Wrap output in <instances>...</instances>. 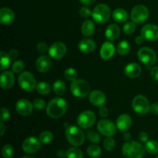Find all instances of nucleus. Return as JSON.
Instances as JSON below:
<instances>
[{
	"mask_svg": "<svg viewBox=\"0 0 158 158\" xmlns=\"http://www.w3.org/2000/svg\"><path fill=\"white\" fill-rule=\"evenodd\" d=\"M67 110V103L63 98L56 97L49 102L46 106V114L49 117L58 119L63 117Z\"/></svg>",
	"mask_w": 158,
	"mask_h": 158,
	"instance_id": "nucleus-1",
	"label": "nucleus"
},
{
	"mask_svg": "<svg viewBox=\"0 0 158 158\" xmlns=\"http://www.w3.org/2000/svg\"><path fill=\"white\" fill-rule=\"evenodd\" d=\"M145 151L144 147L136 141L126 142L122 147V153L126 158H142Z\"/></svg>",
	"mask_w": 158,
	"mask_h": 158,
	"instance_id": "nucleus-2",
	"label": "nucleus"
},
{
	"mask_svg": "<svg viewBox=\"0 0 158 158\" xmlns=\"http://www.w3.org/2000/svg\"><path fill=\"white\" fill-rule=\"evenodd\" d=\"M66 137L68 142L73 146H81L85 140L83 131L76 126H69L66 129Z\"/></svg>",
	"mask_w": 158,
	"mask_h": 158,
	"instance_id": "nucleus-3",
	"label": "nucleus"
},
{
	"mask_svg": "<svg viewBox=\"0 0 158 158\" xmlns=\"http://www.w3.org/2000/svg\"><path fill=\"white\" fill-rule=\"evenodd\" d=\"M70 91L77 98H84L89 94L90 86L84 80H76L70 85Z\"/></svg>",
	"mask_w": 158,
	"mask_h": 158,
	"instance_id": "nucleus-4",
	"label": "nucleus"
},
{
	"mask_svg": "<svg viewBox=\"0 0 158 158\" xmlns=\"http://www.w3.org/2000/svg\"><path fill=\"white\" fill-rule=\"evenodd\" d=\"M18 83L20 87L26 92H31L36 89L37 84L35 77L29 71H25L19 74Z\"/></svg>",
	"mask_w": 158,
	"mask_h": 158,
	"instance_id": "nucleus-5",
	"label": "nucleus"
},
{
	"mask_svg": "<svg viewBox=\"0 0 158 158\" xmlns=\"http://www.w3.org/2000/svg\"><path fill=\"white\" fill-rule=\"evenodd\" d=\"M111 12L109 6L106 4H99L92 12V17L94 21L100 24L106 23L110 17Z\"/></svg>",
	"mask_w": 158,
	"mask_h": 158,
	"instance_id": "nucleus-6",
	"label": "nucleus"
},
{
	"mask_svg": "<svg viewBox=\"0 0 158 158\" xmlns=\"http://www.w3.org/2000/svg\"><path fill=\"white\" fill-rule=\"evenodd\" d=\"M132 107L138 114H146L151 110V105L148 98L143 95H137L132 101Z\"/></svg>",
	"mask_w": 158,
	"mask_h": 158,
	"instance_id": "nucleus-7",
	"label": "nucleus"
},
{
	"mask_svg": "<svg viewBox=\"0 0 158 158\" xmlns=\"http://www.w3.org/2000/svg\"><path fill=\"white\" fill-rule=\"evenodd\" d=\"M137 56L139 60L147 67L153 66L157 60L156 52L150 47H143L139 49Z\"/></svg>",
	"mask_w": 158,
	"mask_h": 158,
	"instance_id": "nucleus-8",
	"label": "nucleus"
},
{
	"mask_svg": "<svg viewBox=\"0 0 158 158\" xmlns=\"http://www.w3.org/2000/svg\"><path fill=\"white\" fill-rule=\"evenodd\" d=\"M149 17V10L143 5L134 6L131 13V18L134 23L141 24L148 20Z\"/></svg>",
	"mask_w": 158,
	"mask_h": 158,
	"instance_id": "nucleus-9",
	"label": "nucleus"
},
{
	"mask_svg": "<svg viewBox=\"0 0 158 158\" xmlns=\"http://www.w3.org/2000/svg\"><path fill=\"white\" fill-rule=\"evenodd\" d=\"M96 119L97 117L93 111L85 110L79 115L77 118V123L79 127L83 129H89L94 124Z\"/></svg>",
	"mask_w": 158,
	"mask_h": 158,
	"instance_id": "nucleus-10",
	"label": "nucleus"
},
{
	"mask_svg": "<svg viewBox=\"0 0 158 158\" xmlns=\"http://www.w3.org/2000/svg\"><path fill=\"white\" fill-rule=\"evenodd\" d=\"M117 125L113 121L106 119L100 120L97 123V129L99 132L106 137H113L117 132Z\"/></svg>",
	"mask_w": 158,
	"mask_h": 158,
	"instance_id": "nucleus-11",
	"label": "nucleus"
},
{
	"mask_svg": "<svg viewBox=\"0 0 158 158\" xmlns=\"http://www.w3.org/2000/svg\"><path fill=\"white\" fill-rule=\"evenodd\" d=\"M41 143L40 139H37L35 137H29L23 141L22 148H23V151L26 154H35L40 149Z\"/></svg>",
	"mask_w": 158,
	"mask_h": 158,
	"instance_id": "nucleus-12",
	"label": "nucleus"
},
{
	"mask_svg": "<svg viewBox=\"0 0 158 158\" xmlns=\"http://www.w3.org/2000/svg\"><path fill=\"white\" fill-rule=\"evenodd\" d=\"M48 52H49V55L51 58L56 60H59L64 57V56L66 55V46L62 42H56L51 45Z\"/></svg>",
	"mask_w": 158,
	"mask_h": 158,
	"instance_id": "nucleus-13",
	"label": "nucleus"
},
{
	"mask_svg": "<svg viewBox=\"0 0 158 158\" xmlns=\"http://www.w3.org/2000/svg\"><path fill=\"white\" fill-rule=\"evenodd\" d=\"M33 105L28 100L20 99L16 102L15 104V110L19 115L23 117H28L30 115L33 110Z\"/></svg>",
	"mask_w": 158,
	"mask_h": 158,
	"instance_id": "nucleus-14",
	"label": "nucleus"
},
{
	"mask_svg": "<svg viewBox=\"0 0 158 158\" xmlns=\"http://www.w3.org/2000/svg\"><path fill=\"white\" fill-rule=\"evenodd\" d=\"M140 35L144 40L154 41L158 39V26L154 24H147L142 28Z\"/></svg>",
	"mask_w": 158,
	"mask_h": 158,
	"instance_id": "nucleus-15",
	"label": "nucleus"
},
{
	"mask_svg": "<svg viewBox=\"0 0 158 158\" xmlns=\"http://www.w3.org/2000/svg\"><path fill=\"white\" fill-rule=\"evenodd\" d=\"M89 101L94 106H103L106 101V97L104 93L100 90L92 91L89 94Z\"/></svg>",
	"mask_w": 158,
	"mask_h": 158,
	"instance_id": "nucleus-16",
	"label": "nucleus"
},
{
	"mask_svg": "<svg viewBox=\"0 0 158 158\" xmlns=\"http://www.w3.org/2000/svg\"><path fill=\"white\" fill-rule=\"evenodd\" d=\"M52 62L50 58L47 56L43 55L39 57L35 61V68L37 70L42 73H47L50 69Z\"/></svg>",
	"mask_w": 158,
	"mask_h": 158,
	"instance_id": "nucleus-17",
	"label": "nucleus"
},
{
	"mask_svg": "<svg viewBox=\"0 0 158 158\" xmlns=\"http://www.w3.org/2000/svg\"><path fill=\"white\" fill-rule=\"evenodd\" d=\"M15 83V76L10 71H4L0 77V86L2 89H10Z\"/></svg>",
	"mask_w": 158,
	"mask_h": 158,
	"instance_id": "nucleus-18",
	"label": "nucleus"
},
{
	"mask_svg": "<svg viewBox=\"0 0 158 158\" xmlns=\"http://www.w3.org/2000/svg\"><path fill=\"white\" fill-rule=\"evenodd\" d=\"M116 125H117V127L119 131L127 132L132 125V119L128 114H121L117 119Z\"/></svg>",
	"mask_w": 158,
	"mask_h": 158,
	"instance_id": "nucleus-19",
	"label": "nucleus"
},
{
	"mask_svg": "<svg viewBox=\"0 0 158 158\" xmlns=\"http://www.w3.org/2000/svg\"><path fill=\"white\" fill-rule=\"evenodd\" d=\"M115 51V46L111 42H105L100 48V57L103 60H110L114 56Z\"/></svg>",
	"mask_w": 158,
	"mask_h": 158,
	"instance_id": "nucleus-20",
	"label": "nucleus"
},
{
	"mask_svg": "<svg viewBox=\"0 0 158 158\" xmlns=\"http://www.w3.org/2000/svg\"><path fill=\"white\" fill-rule=\"evenodd\" d=\"M15 19V13L11 9L3 7L0 9V23L2 25H10Z\"/></svg>",
	"mask_w": 158,
	"mask_h": 158,
	"instance_id": "nucleus-21",
	"label": "nucleus"
},
{
	"mask_svg": "<svg viewBox=\"0 0 158 158\" xmlns=\"http://www.w3.org/2000/svg\"><path fill=\"white\" fill-rule=\"evenodd\" d=\"M96 46L97 45L94 40H90V39H84L79 43L78 48L79 50L83 53L89 54L94 51V49H96Z\"/></svg>",
	"mask_w": 158,
	"mask_h": 158,
	"instance_id": "nucleus-22",
	"label": "nucleus"
},
{
	"mask_svg": "<svg viewBox=\"0 0 158 158\" xmlns=\"http://www.w3.org/2000/svg\"><path fill=\"white\" fill-rule=\"evenodd\" d=\"M124 73L130 78H137L141 74V67L137 63H128L124 68Z\"/></svg>",
	"mask_w": 158,
	"mask_h": 158,
	"instance_id": "nucleus-23",
	"label": "nucleus"
},
{
	"mask_svg": "<svg viewBox=\"0 0 158 158\" xmlns=\"http://www.w3.org/2000/svg\"><path fill=\"white\" fill-rule=\"evenodd\" d=\"M120 34V27L117 24H110L107 26L105 31V35L110 41H115Z\"/></svg>",
	"mask_w": 158,
	"mask_h": 158,
	"instance_id": "nucleus-24",
	"label": "nucleus"
},
{
	"mask_svg": "<svg viewBox=\"0 0 158 158\" xmlns=\"http://www.w3.org/2000/svg\"><path fill=\"white\" fill-rule=\"evenodd\" d=\"M112 16L114 21L119 23H125V22L127 21L128 18H129L128 12H127L125 9H121V8L116 9L113 12Z\"/></svg>",
	"mask_w": 158,
	"mask_h": 158,
	"instance_id": "nucleus-25",
	"label": "nucleus"
},
{
	"mask_svg": "<svg viewBox=\"0 0 158 158\" xmlns=\"http://www.w3.org/2000/svg\"><path fill=\"white\" fill-rule=\"evenodd\" d=\"M81 32L84 36H91L95 32V24L91 20H85L81 26Z\"/></svg>",
	"mask_w": 158,
	"mask_h": 158,
	"instance_id": "nucleus-26",
	"label": "nucleus"
},
{
	"mask_svg": "<svg viewBox=\"0 0 158 158\" xmlns=\"http://www.w3.org/2000/svg\"><path fill=\"white\" fill-rule=\"evenodd\" d=\"M0 69L1 70H6L9 66H11V57L9 56V53L1 51L0 52Z\"/></svg>",
	"mask_w": 158,
	"mask_h": 158,
	"instance_id": "nucleus-27",
	"label": "nucleus"
},
{
	"mask_svg": "<svg viewBox=\"0 0 158 158\" xmlns=\"http://www.w3.org/2000/svg\"><path fill=\"white\" fill-rule=\"evenodd\" d=\"M131 50V45L127 40H122L117 44V51L119 55L125 56Z\"/></svg>",
	"mask_w": 158,
	"mask_h": 158,
	"instance_id": "nucleus-28",
	"label": "nucleus"
},
{
	"mask_svg": "<svg viewBox=\"0 0 158 158\" xmlns=\"http://www.w3.org/2000/svg\"><path fill=\"white\" fill-rule=\"evenodd\" d=\"M145 151L148 153V154H151V155H154L158 153V142L156 140H148L145 143Z\"/></svg>",
	"mask_w": 158,
	"mask_h": 158,
	"instance_id": "nucleus-29",
	"label": "nucleus"
},
{
	"mask_svg": "<svg viewBox=\"0 0 158 158\" xmlns=\"http://www.w3.org/2000/svg\"><path fill=\"white\" fill-rule=\"evenodd\" d=\"M86 153L90 157L97 158L100 157L102 154L101 148L96 144L90 145L86 149Z\"/></svg>",
	"mask_w": 158,
	"mask_h": 158,
	"instance_id": "nucleus-30",
	"label": "nucleus"
},
{
	"mask_svg": "<svg viewBox=\"0 0 158 158\" xmlns=\"http://www.w3.org/2000/svg\"><path fill=\"white\" fill-rule=\"evenodd\" d=\"M53 91L56 95H63L66 90V84L62 80H56L53 83Z\"/></svg>",
	"mask_w": 158,
	"mask_h": 158,
	"instance_id": "nucleus-31",
	"label": "nucleus"
},
{
	"mask_svg": "<svg viewBox=\"0 0 158 158\" xmlns=\"http://www.w3.org/2000/svg\"><path fill=\"white\" fill-rule=\"evenodd\" d=\"M66 158H83V154L79 148H70L66 151Z\"/></svg>",
	"mask_w": 158,
	"mask_h": 158,
	"instance_id": "nucleus-32",
	"label": "nucleus"
},
{
	"mask_svg": "<svg viewBox=\"0 0 158 158\" xmlns=\"http://www.w3.org/2000/svg\"><path fill=\"white\" fill-rule=\"evenodd\" d=\"M40 142L43 144H47L49 143L52 140H53V134L50 131H43L40 134Z\"/></svg>",
	"mask_w": 158,
	"mask_h": 158,
	"instance_id": "nucleus-33",
	"label": "nucleus"
},
{
	"mask_svg": "<svg viewBox=\"0 0 158 158\" xmlns=\"http://www.w3.org/2000/svg\"><path fill=\"white\" fill-rule=\"evenodd\" d=\"M50 86L46 82H40L37 84L36 90L41 95H46L50 92Z\"/></svg>",
	"mask_w": 158,
	"mask_h": 158,
	"instance_id": "nucleus-34",
	"label": "nucleus"
},
{
	"mask_svg": "<svg viewBox=\"0 0 158 158\" xmlns=\"http://www.w3.org/2000/svg\"><path fill=\"white\" fill-rule=\"evenodd\" d=\"M86 138L91 143H97L100 141V134L97 131H94V130H90V131H87V133H86Z\"/></svg>",
	"mask_w": 158,
	"mask_h": 158,
	"instance_id": "nucleus-35",
	"label": "nucleus"
},
{
	"mask_svg": "<svg viewBox=\"0 0 158 158\" xmlns=\"http://www.w3.org/2000/svg\"><path fill=\"white\" fill-rule=\"evenodd\" d=\"M65 78L68 80V81H74V80H77V76H78V73H77V70L73 68H68L65 70L64 73Z\"/></svg>",
	"mask_w": 158,
	"mask_h": 158,
	"instance_id": "nucleus-36",
	"label": "nucleus"
},
{
	"mask_svg": "<svg viewBox=\"0 0 158 158\" xmlns=\"http://www.w3.org/2000/svg\"><path fill=\"white\" fill-rule=\"evenodd\" d=\"M12 70L15 73H21L25 68V63L23 60H19L12 64Z\"/></svg>",
	"mask_w": 158,
	"mask_h": 158,
	"instance_id": "nucleus-37",
	"label": "nucleus"
},
{
	"mask_svg": "<svg viewBox=\"0 0 158 158\" xmlns=\"http://www.w3.org/2000/svg\"><path fill=\"white\" fill-rule=\"evenodd\" d=\"M103 148L107 151H111L115 148L116 142L112 137H106V138L103 140Z\"/></svg>",
	"mask_w": 158,
	"mask_h": 158,
	"instance_id": "nucleus-38",
	"label": "nucleus"
},
{
	"mask_svg": "<svg viewBox=\"0 0 158 158\" xmlns=\"http://www.w3.org/2000/svg\"><path fill=\"white\" fill-rule=\"evenodd\" d=\"M14 149L12 145L5 144L2 148V154L4 158H11L13 156Z\"/></svg>",
	"mask_w": 158,
	"mask_h": 158,
	"instance_id": "nucleus-39",
	"label": "nucleus"
},
{
	"mask_svg": "<svg viewBox=\"0 0 158 158\" xmlns=\"http://www.w3.org/2000/svg\"><path fill=\"white\" fill-rule=\"evenodd\" d=\"M123 32L126 34H132L136 30V23L134 22H127L123 26Z\"/></svg>",
	"mask_w": 158,
	"mask_h": 158,
	"instance_id": "nucleus-40",
	"label": "nucleus"
},
{
	"mask_svg": "<svg viewBox=\"0 0 158 158\" xmlns=\"http://www.w3.org/2000/svg\"><path fill=\"white\" fill-rule=\"evenodd\" d=\"M32 105H33V108L36 110H42L43 108L46 106V102L43 100V99H35L33 102H32Z\"/></svg>",
	"mask_w": 158,
	"mask_h": 158,
	"instance_id": "nucleus-41",
	"label": "nucleus"
},
{
	"mask_svg": "<svg viewBox=\"0 0 158 158\" xmlns=\"http://www.w3.org/2000/svg\"><path fill=\"white\" fill-rule=\"evenodd\" d=\"M79 14H80V15L82 18H88L89 16L92 15V12H91V10L89 8L83 6V7H81L80 9Z\"/></svg>",
	"mask_w": 158,
	"mask_h": 158,
	"instance_id": "nucleus-42",
	"label": "nucleus"
},
{
	"mask_svg": "<svg viewBox=\"0 0 158 158\" xmlns=\"http://www.w3.org/2000/svg\"><path fill=\"white\" fill-rule=\"evenodd\" d=\"M49 46L44 42H40L39 43H37L36 45V49L38 52H40V53H45L47 51H49Z\"/></svg>",
	"mask_w": 158,
	"mask_h": 158,
	"instance_id": "nucleus-43",
	"label": "nucleus"
},
{
	"mask_svg": "<svg viewBox=\"0 0 158 158\" xmlns=\"http://www.w3.org/2000/svg\"><path fill=\"white\" fill-rule=\"evenodd\" d=\"M10 117V112L7 108L2 107L0 111V120L1 121H6Z\"/></svg>",
	"mask_w": 158,
	"mask_h": 158,
	"instance_id": "nucleus-44",
	"label": "nucleus"
},
{
	"mask_svg": "<svg viewBox=\"0 0 158 158\" xmlns=\"http://www.w3.org/2000/svg\"><path fill=\"white\" fill-rule=\"evenodd\" d=\"M151 76L152 79L155 81H158V67L154 66L151 69Z\"/></svg>",
	"mask_w": 158,
	"mask_h": 158,
	"instance_id": "nucleus-45",
	"label": "nucleus"
},
{
	"mask_svg": "<svg viewBox=\"0 0 158 158\" xmlns=\"http://www.w3.org/2000/svg\"><path fill=\"white\" fill-rule=\"evenodd\" d=\"M99 114L101 117H106L109 115V110L105 106H100V110H99Z\"/></svg>",
	"mask_w": 158,
	"mask_h": 158,
	"instance_id": "nucleus-46",
	"label": "nucleus"
},
{
	"mask_svg": "<svg viewBox=\"0 0 158 158\" xmlns=\"http://www.w3.org/2000/svg\"><path fill=\"white\" fill-rule=\"evenodd\" d=\"M148 139H149V136H148V134L146 132L140 133V134H139V140L140 141L146 143L147 141H148Z\"/></svg>",
	"mask_w": 158,
	"mask_h": 158,
	"instance_id": "nucleus-47",
	"label": "nucleus"
},
{
	"mask_svg": "<svg viewBox=\"0 0 158 158\" xmlns=\"http://www.w3.org/2000/svg\"><path fill=\"white\" fill-rule=\"evenodd\" d=\"M152 114L154 115H158V103H154L152 105H151V110H150Z\"/></svg>",
	"mask_w": 158,
	"mask_h": 158,
	"instance_id": "nucleus-48",
	"label": "nucleus"
},
{
	"mask_svg": "<svg viewBox=\"0 0 158 158\" xmlns=\"http://www.w3.org/2000/svg\"><path fill=\"white\" fill-rule=\"evenodd\" d=\"M18 51L15 49H11L10 51L9 52V56L11 57V59H15L17 56H18Z\"/></svg>",
	"mask_w": 158,
	"mask_h": 158,
	"instance_id": "nucleus-49",
	"label": "nucleus"
},
{
	"mask_svg": "<svg viewBox=\"0 0 158 158\" xmlns=\"http://www.w3.org/2000/svg\"><path fill=\"white\" fill-rule=\"evenodd\" d=\"M81 4L84 5V6H90L93 5L96 2V0H79Z\"/></svg>",
	"mask_w": 158,
	"mask_h": 158,
	"instance_id": "nucleus-50",
	"label": "nucleus"
},
{
	"mask_svg": "<svg viewBox=\"0 0 158 158\" xmlns=\"http://www.w3.org/2000/svg\"><path fill=\"white\" fill-rule=\"evenodd\" d=\"M5 131H6V126H5L3 121L0 122V135L2 136L5 134Z\"/></svg>",
	"mask_w": 158,
	"mask_h": 158,
	"instance_id": "nucleus-51",
	"label": "nucleus"
},
{
	"mask_svg": "<svg viewBox=\"0 0 158 158\" xmlns=\"http://www.w3.org/2000/svg\"><path fill=\"white\" fill-rule=\"evenodd\" d=\"M57 156H58L60 158H63L65 157H66V152H65V151H62V150H60V151H58L56 153Z\"/></svg>",
	"mask_w": 158,
	"mask_h": 158,
	"instance_id": "nucleus-52",
	"label": "nucleus"
},
{
	"mask_svg": "<svg viewBox=\"0 0 158 158\" xmlns=\"http://www.w3.org/2000/svg\"><path fill=\"white\" fill-rule=\"evenodd\" d=\"M143 40H144V39H143V37L141 36V35H138V36H137V37H136L135 43H137V44L140 45V44H141L142 43H143Z\"/></svg>",
	"mask_w": 158,
	"mask_h": 158,
	"instance_id": "nucleus-53",
	"label": "nucleus"
},
{
	"mask_svg": "<svg viewBox=\"0 0 158 158\" xmlns=\"http://www.w3.org/2000/svg\"><path fill=\"white\" fill-rule=\"evenodd\" d=\"M131 134H130V133H125L124 135H123V137H124L126 140H128V139H130V138H131Z\"/></svg>",
	"mask_w": 158,
	"mask_h": 158,
	"instance_id": "nucleus-54",
	"label": "nucleus"
},
{
	"mask_svg": "<svg viewBox=\"0 0 158 158\" xmlns=\"http://www.w3.org/2000/svg\"><path fill=\"white\" fill-rule=\"evenodd\" d=\"M22 158H34V157H30V156H25V157H22Z\"/></svg>",
	"mask_w": 158,
	"mask_h": 158,
	"instance_id": "nucleus-55",
	"label": "nucleus"
},
{
	"mask_svg": "<svg viewBox=\"0 0 158 158\" xmlns=\"http://www.w3.org/2000/svg\"><path fill=\"white\" fill-rule=\"evenodd\" d=\"M157 158H158V156H157Z\"/></svg>",
	"mask_w": 158,
	"mask_h": 158,
	"instance_id": "nucleus-56",
	"label": "nucleus"
}]
</instances>
